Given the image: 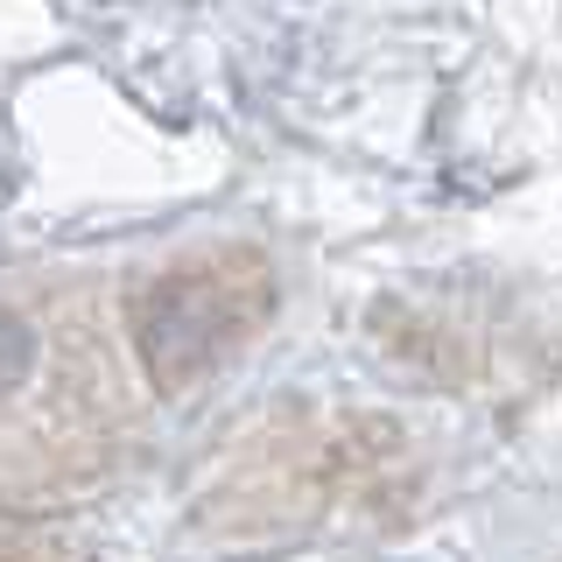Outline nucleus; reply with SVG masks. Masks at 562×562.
<instances>
[{
  "label": "nucleus",
  "instance_id": "f257e3e1",
  "mask_svg": "<svg viewBox=\"0 0 562 562\" xmlns=\"http://www.w3.org/2000/svg\"><path fill=\"white\" fill-rule=\"evenodd\" d=\"M246 316L254 310L239 303V274H225V268L162 274L148 289V303H140V359H148V373L162 386H183L239 338Z\"/></svg>",
  "mask_w": 562,
  "mask_h": 562
}]
</instances>
